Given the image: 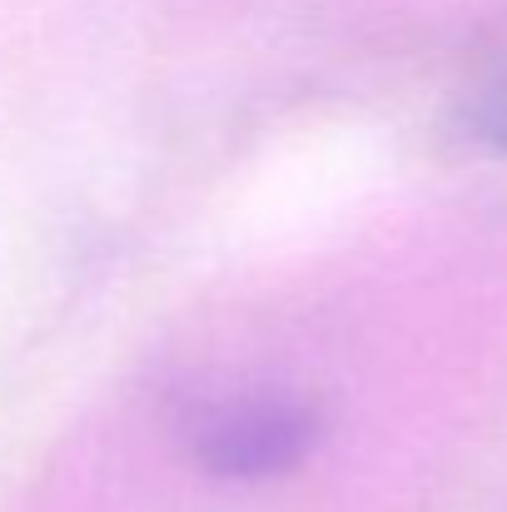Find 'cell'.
<instances>
[{
    "label": "cell",
    "mask_w": 507,
    "mask_h": 512,
    "mask_svg": "<svg viewBox=\"0 0 507 512\" xmlns=\"http://www.w3.org/2000/svg\"><path fill=\"white\" fill-rule=\"evenodd\" d=\"M478 125H483L488 140H498V145L507 150V80H498V85L483 95V105H478Z\"/></svg>",
    "instance_id": "6da1fadb"
}]
</instances>
